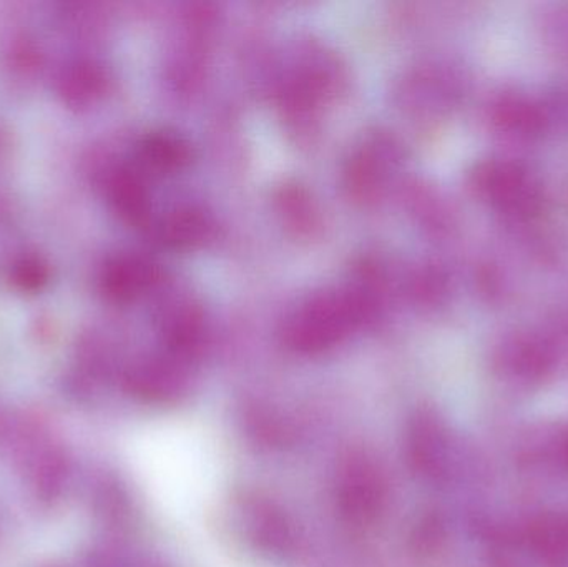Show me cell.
<instances>
[{"label": "cell", "mask_w": 568, "mask_h": 567, "mask_svg": "<svg viewBox=\"0 0 568 567\" xmlns=\"http://www.w3.org/2000/svg\"><path fill=\"white\" fill-rule=\"evenodd\" d=\"M530 546L547 561H562L568 555V525L559 518L539 519L530 528Z\"/></svg>", "instance_id": "cell-8"}, {"label": "cell", "mask_w": 568, "mask_h": 567, "mask_svg": "<svg viewBox=\"0 0 568 567\" xmlns=\"http://www.w3.org/2000/svg\"><path fill=\"white\" fill-rule=\"evenodd\" d=\"M100 77L95 69L80 65L63 79V97L69 102L83 103L99 90Z\"/></svg>", "instance_id": "cell-11"}, {"label": "cell", "mask_w": 568, "mask_h": 567, "mask_svg": "<svg viewBox=\"0 0 568 567\" xmlns=\"http://www.w3.org/2000/svg\"><path fill=\"white\" fill-rule=\"evenodd\" d=\"M112 199L116 210L123 213L126 219L140 220L145 216L149 209V196L145 185L135 172H120L112 183Z\"/></svg>", "instance_id": "cell-9"}, {"label": "cell", "mask_w": 568, "mask_h": 567, "mask_svg": "<svg viewBox=\"0 0 568 567\" xmlns=\"http://www.w3.org/2000/svg\"><path fill=\"white\" fill-rule=\"evenodd\" d=\"M13 282L27 292L42 288L49 279V270L37 259H23L13 269Z\"/></svg>", "instance_id": "cell-12"}, {"label": "cell", "mask_w": 568, "mask_h": 567, "mask_svg": "<svg viewBox=\"0 0 568 567\" xmlns=\"http://www.w3.org/2000/svg\"><path fill=\"white\" fill-rule=\"evenodd\" d=\"M539 29L547 49L568 60V3H557L544 10Z\"/></svg>", "instance_id": "cell-10"}, {"label": "cell", "mask_w": 568, "mask_h": 567, "mask_svg": "<svg viewBox=\"0 0 568 567\" xmlns=\"http://www.w3.org/2000/svg\"><path fill=\"white\" fill-rule=\"evenodd\" d=\"M487 119L499 135L517 142H530L542 135L550 122L549 110L526 93L504 90L490 100Z\"/></svg>", "instance_id": "cell-4"}, {"label": "cell", "mask_w": 568, "mask_h": 567, "mask_svg": "<svg viewBox=\"0 0 568 567\" xmlns=\"http://www.w3.org/2000/svg\"><path fill=\"white\" fill-rule=\"evenodd\" d=\"M497 373L514 382H542L556 365V353L549 340L530 333H510L497 343L494 352Z\"/></svg>", "instance_id": "cell-3"}, {"label": "cell", "mask_w": 568, "mask_h": 567, "mask_svg": "<svg viewBox=\"0 0 568 567\" xmlns=\"http://www.w3.org/2000/svg\"><path fill=\"white\" fill-rule=\"evenodd\" d=\"M190 150L182 136L173 133H155L142 145V159L146 165L156 170L180 169L189 162Z\"/></svg>", "instance_id": "cell-7"}, {"label": "cell", "mask_w": 568, "mask_h": 567, "mask_svg": "<svg viewBox=\"0 0 568 567\" xmlns=\"http://www.w3.org/2000/svg\"><path fill=\"white\" fill-rule=\"evenodd\" d=\"M210 219L195 206L179 209L165 220L162 235L166 242L176 246H190L202 242L209 235Z\"/></svg>", "instance_id": "cell-6"}, {"label": "cell", "mask_w": 568, "mask_h": 567, "mask_svg": "<svg viewBox=\"0 0 568 567\" xmlns=\"http://www.w3.org/2000/svg\"><path fill=\"white\" fill-rule=\"evenodd\" d=\"M562 458H564V462H566L568 465V435H567V438L564 439V443H562Z\"/></svg>", "instance_id": "cell-13"}, {"label": "cell", "mask_w": 568, "mask_h": 567, "mask_svg": "<svg viewBox=\"0 0 568 567\" xmlns=\"http://www.w3.org/2000/svg\"><path fill=\"white\" fill-rule=\"evenodd\" d=\"M359 303L351 296L320 295L297 310L287 332L291 342L303 348H321L339 338L359 313Z\"/></svg>", "instance_id": "cell-2"}, {"label": "cell", "mask_w": 568, "mask_h": 567, "mask_svg": "<svg viewBox=\"0 0 568 567\" xmlns=\"http://www.w3.org/2000/svg\"><path fill=\"white\" fill-rule=\"evenodd\" d=\"M155 266L140 256H119L103 270V292L116 302H129L155 282Z\"/></svg>", "instance_id": "cell-5"}, {"label": "cell", "mask_w": 568, "mask_h": 567, "mask_svg": "<svg viewBox=\"0 0 568 567\" xmlns=\"http://www.w3.org/2000/svg\"><path fill=\"white\" fill-rule=\"evenodd\" d=\"M470 190L480 202L514 222L539 215L544 190L539 180L513 160H486L477 163L469 176Z\"/></svg>", "instance_id": "cell-1"}]
</instances>
